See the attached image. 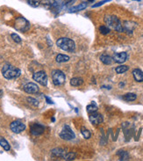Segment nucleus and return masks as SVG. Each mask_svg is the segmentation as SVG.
Segmentation results:
<instances>
[{
  "label": "nucleus",
  "instance_id": "1",
  "mask_svg": "<svg viewBox=\"0 0 143 161\" xmlns=\"http://www.w3.org/2000/svg\"><path fill=\"white\" fill-rule=\"evenodd\" d=\"M2 74L6 79H13L18 78L21 74V72L19 69L11 64H5L2 69Z\"/></svg>",
  "mask_w": 143,
  "mask_h": 161
},
{
  "label": "nucleus",
  "instance_id": "2",
  "mask_svg": "<svg viewBox=\"0 0 143 161\" xmlns=\"http://www.w3.org/2000/svg\"><path fill=\"white\" fill-rule=\"evenodd\" d=\"M56 45L64 51H69V52H73L76 49L75 42L71 39L66 37L58 39L56 42Z\"/></svg>",
  "mask_w": 143,
  "mask_h": 161
},
{
  "label": "nucleus",
  "instance_id": "3",
  "mask_svg": "<svg viewBox=\"0 0 143 161\" xmlns=\"http://www.w3.org/2000/svg\"><path fill=\"white\" fill-rule=\"evenodd\" d=\"M105 21H106V23L108 25V27L112 28L113 30L118 31V32H122L123 31V26L121 25L120 20L116 16H113V15L106 16Z\"/></svg>",
  "mask_w": 143,
  "mask_h": 161
},
{
  "label": "nucleus",
  "instance_id": "4",
  "mask_svg": "<svg viewBox=\"0 0 143 161\" xmlns=\"http://www.w3.org/2000/svg\"><path fill=\"white\" fill-rule=\"evenodd\" d=\"M15 28L19 32L25 33L30 28V24L25 18L18 17L15 20Z\"/></svg>",
  "mask_w": 143,
  "mask_h": 161
},
{
  "label": "nucleus",
  "instance_id": "5",
  "mask_svg": "<svg viewBox=\"0 0 143 161\" xmlns=\"http://www.w3.org/2000/svg\"><path fill=\"white\" fill-rule=\"evenodd\" d=\"M52 80L54 86H61L65 82V75L62 71L54 70L52 72Z\"/></svg>",
  "mask_w": 143,
  "mask_h": 161
},
{
  "label": "nucleus",
  "instance_id": "6",
  "mask_svg": "<svg viewBox=\"0 0 143 161\" xmlns=\"http://www.w3.org/2000/svg\"><path fill=\"white\" fill-rule=\"evenodd\" d=\"M34 80L38 82L40 85L46 86L47 85V76L46 74V72L43 71H40V72H35L33 76Z\"/></svg>",
  "mask_w": 143,
  "mask_h": 161
},
{
  "label": "nucleus",
  "instance_id": "7",
  "mask_svg": "<svg viewBox=\"0 0 143 161\" xmlns=\"http://www.w3.org/2000/svg\"><path fill=\"white\" fill-rule=\"evenodd\" d=\"M60 137L62 139H64V140H71V139L76 137V136H75V133L73 132V130L70 129V126L65 125L63 127V130L60 133Z\"/></svg>",
  "mask_w": 143,
  "mask_h": 161
},
{
  "label": "nucleus",
  "instance_id": "8",
  "mask_svg": "<svg viewBox=\"0 0 143 161\" xmlns=\"http://www.w3.org/2000/svg\"><path fill=\"white\" fill-rule=\"evenodd\" d=\"M10 129H11V131L13 133L18 134L26 129V125L23 122H21L20 121H14L10 124Z\"/></svg>",
  "mask_w": 143,
  "mask_h": 161
},
{
  "label": "nucleus",
  "instance_id": "9",
  "mask_svg": "<svg viewBox=\"0 0 143 161\" xmlns=\"http://www.w3.org/2000/svg\"><path fill=\"white\" fill-rule=\"evenodd\" d=\"M44 126L41 125L39 123H34L30 127V131L34 136H40L44 132Z\"/></svg>",
  "mask_w": 143,
  "mask_h": 161
},
{
  "label": "nucleus",
  "instance_id": "10",
  "mask_svg": "<svg viewBox=\"0 0 143 161\" xmlns=\"http://www.w3.org/2000/svg\"><path fill=\"white\" fill-rule=\"evenodd\" d=\"M89 122L94 125H99L103 122V116H102V115L98 114L96 112L91 113L89 115Z\"/></svg>",
  "mask_w": 143,
  "mask_h": 161
},
{
  "label": "nucleus",
  "instance_id": "11",
  "mask_svg": "<svg viewBox=\"0 0 143 161\" xmlns=\"http://www.w3.org/2000/svg\"><path fill=\"white\" fill-rule=\"evenodd\" d=\"M24 91L30 94L37 93L39 92V86L34 83H27L24 86Z\"/></svg>",
  "mask_w": 143,
  "mask_h": 161
},
{
  "label": "nucleus",
  "instance_id": "12",
  "mask_svg": "<svg viewBox=\"0 0 143 161\" xmlns=\"http://www.w3.org/2000/svg\"><path fill=\"white\" fill-rule=\"evenodd\" d=\"M112 58H113L114 62H116V63H123L127 59V55L125 52H119V53L114 54Z\"/></svg>",
  "mask_w": 143,
  "mask_h": 161
},
{
  "label": "nucleus",
  "instance_id": "13",
  "mask_svg": "<svg viewBox=\"0 0 143 161\" xmlns=\"http://www.w3.org/2000/svg\"><path fill=\"white\" fill-rule=\"evenodd\" d=\"M133 75H134V79L137 82L143 81V72L140 69H134L133 71Z\"/></svg>",
  "mask_w": 143,
  "mask_h": 161
},
{
  "label": "nucleus",
  "instance_id": "14",
  "mask_svg": "<svg viewBox=\"0 0 143 161\" xmlns=\"http://www.w3.org/2000/svg\"><path fill=\"white\" fill-rule=\"evenodd\" d=\"M68 152H66L65 150L63 149H60V148H56V149H54L52 151V154L54 155V157H59V158H64L66 153Z\"/></svg>",
  "mask_w": 143,
  "mask_h": 161
},
{
  "label": "nucleus",
  "instance_id": "15",
  "mask_svg": "<svg viewBox=\"0 0 143 161\" xmlns=\"http://www.w3.org/2000/svg\"><path fill=\"white\" fill-rule=\"evenodd\" d=\"M136 26V24L131 21H125L124 22V26H123V30L125 29L127 32H132L134 30V28Z\"/></svg>",
  "mask_w": 143,
  "mask_h": 161
},
{
  "label": "nucleus",
  "instance_id": "16",
  "mask_svg": "<svg viewBox=\"0 0 143 161\" xmlns=\"http://www.w3.org/2000/svg\"><path fill=\"white\" fill-rule=\"evenodd\" d=\"M100 60H101V62L103 63H105V64H106V65H109V64H112L113 58L111 57V56L108 55H102L100 56Z\"/></svg>",
  "mask_w": 143,
  "mask_h": 161
},
{
  "label": "nucleus",
  "instance_id": "17",
  "mask_svg": "<svg viewBox=\"0 0 143 161\" xmlns=\"http://www.w3.org/2000/svg\"><path fill=\"white\" fill-rule=\"evenodd\" d=\"M87 7V4L85 2L82 3V4H79L78 5L76 6H74L70 9V12H79V11H82V10L85 9Z\"/></svg>",
  "mask_w": 143,
  "mask_h": 161
},
{
  "label": "nucleus",
  "instance_id": "18",
  "mask_svg": "<svg viewBox=\"0 0 143 161\" xmlns=\"http://www.w3.org/2000/svg\"><path fill=\"white\" fill-rule=\"evenodd\" d=\"M55 60L57 63H66L70 60V56H68L66 55H63V54H59V55H57Z\"/></svg>",
  "mask_w": 143,
  "mask_h": 161
},
{
  "label": "nucleus",
  "instance_id": "19",
  "mask_svg": "<svg viewBox=\"0 0 143 161\" xmlns=\"http://www.w3.org/2000/svg\"><path fill=\"white\" fill-rule=\"evenodd\" d=\"M0 146L3 147V149L5 151H10V149H11L9 143L2 136H0Z\"/></svg>",
  "mask_w": 143,
  "mask_h": 161
},
{
  "label": "nucleus",
  "instance_id": "20",
  "mask_svg": "<svg viewBox=\"0 0 143 161\" xmlns=\"http://www.w3.org/2000/svg\"><path fill=\"white\" fill-rule=\"evenodd\" d=\"M83 83V80L81 78H73L70 80V85L73 86H79Z\"/></svg>",
  "mask_w": 143,
  "mask_h": 161
},
{
  "label": "nucleus",
  "instance_id": "21",
  "mask_svg": "<svg viewBox=\"0 0 143 161\" xmlns=\"http://www.w3.org/2000/svg\"><path fill=\"white\" fill-rule=\"evenodd\" d=\"M136 94L135 93H132V92H129V93H126L123 96V99L126 100V101H134L136 99Z\"/></svg>",
  "mask_w": 143,
  "mask_h": 161
},
{
  "label": "nucleus",
  "instance_id": "22",
  "mask_svg": "<svg viewBox=\"0 0 143 161\" xmlns=\"http://www.w3.org/2000/svg\"><path fill=\"white\" fill-rule=\"evenodd\" d=\"M118 155H119L120 160H128L129 159V155L125 151H119L118 152Z\"/></svg>",
  "mask_w": 143,
  "mask_h": 161
},
{
  "label": "nucleus",
  "instance_id": "23",
  "mask_svg": "<svg viewBox=\"0 0 143 161\" xmlns=\"http://www.w3.org/2000/svg\"><path fill=\"white\" fill-rule=\"evenodd\" d=\"M81 133H82V135L83 136V137H84L85 139H89V137H90V136H91L89 129H85L84 127H82V128H81Z\"/></svg>",
  "mask_w": 143,
  "mask_h": 161
},
{
  "label": "nucleus",
  "instance_id": "24",
  "mask_svg": "<svg viewBox=\"0 0 143 161\" xmlns=\"http://www.w3.org/2000/svg\"><path fill=\"white\" fill-rule=\"evenodd\" d=\"M128 66H126V65H120V66H119V67H117L116 69H115V71H116L117 73H119V74H122V73H124V72H127L128 71Z\"/></svg>",
  "mask_w": 143,
  "mask_h": 161
},
{
  "label": "nucleus",
  "instance_id": "25",
  "mask_svg": "<svg viewBox=\"0 0 143 161\" xmlns=\"http://www.w3.org/2000/svg\"><path fill=\"white\" fill-rule=\"evenodd\" d=\"M27 3L32 7H38L41 4V0H27Z\"/></svg>",
  "mask_w": 143,
  "mask_h": 161
},
{
  "label": "nucleus",
  "instance_id": "26",
  "mask_svg": "<svg viewBox=\"0 0 143 161\" xmlns=\"http://www.w3.org/2000/svg\"><path fill=\"white\" fill-rule=\"evenodd\" d=\"M76 153H74V152H67L63 159H66V160H73V159H76Z\"/></svg>",
  "mask_w": 143,
  "mask_h": 161
},
{
  "label": "nucleus",
  "instance_id": "27",
  "mask_svg": "<svg viewBox=\"0 0 143 161\" xmlns=\"http://www.w3.org/2000/svg\"><path fill=\"white\" fill-rule=\"evenodd\" d=\"M97 110H98V107H97V105H95L94 103L90 104V105H89V106L87 107V112L89 113V114L94 113V112H97Z\"/></svg>",
  "mask_w": 143,
  "mask_h": 161
},
{
  "label": "nucleus",
  "instance_id": "28",
  "mask_svg": "<svg viewBox=\"0 0 143 161\" xmlns=\"http://www.w3.org/2000/svg\"><path fill=\"white\" fill-rule=\"evenodd\" d=\"M99 31L102 35H107L110 33V28L106 26H101L99 27Z\"/></svg>",
  "mask_w": 143,
  "mask_h": 161
},
{
  "label": "nucleus",
  "instance_id": "29",
  "mask_svg": "<svg viewBox=\"0 0 143 161\" xmlns=\"http://www.w3.org/2000/svg\"><path fill=\"white\" fill-rule=\"evenodd\" d=\"M27 101H28L30 104H32L33 106H35V107H37V106L39 105V101H38L36 99L28 97V98H27Z\"/></svg>",
  "mask_w": 143,
  "mask_h": 161
},
{
  "label": "nucleus",
  "instance_id": "30",
  "mask_svg": "<svg viewBox=\"0 0 143 161\" xmlns=\"http://www.w3.org/2000/svg\"><path fill=\"white\" fill-rule=\"evenodd\" d=\"M11 39H12L15 42H17V43H20V42H21V38H20L17 34H11Z\"/></svg>",
  "mask_w": 143,
  "mask_h": 161
},
{
  "label": "nucleus",
  "instance_id": "31",
  "mask_svg": "<svg viewBox=\"0 0 143 161\" xmlns=\"http://www.w3.org/2000/svg\"><path fill=\"white\" fill-rule=\"evenodd\" d=\"M110 1H111V0H103V1H100V2H99L98 4L93 5L92 7H93V8H95V7H99V6H101L102 5H104L105 3H107V2H110Z\"/></svg>",
  "mask_w": 143,
  "mask_h": 161
},
{
  "label": "nucleus",
  "instance_id": "32",
  "mask_svg": "<svg viewBox=\"0 0 143 161\" xmlns=\"http://www.w3.org/2000/svg\"><path fill=\"white\" fill-rule=\"evenodd\" d=\"M45 99H46V100L47 101V103H49V104H53V103H54V102H53L50 99L48 98L47 96H45Z\"/></svg>",
  "mask_w": 143,
  "mask_h": 161
},
{
  "label": "nucleus",
  "instance_id": "33",
  "mask_svg": "<svg viewBox=\"0 0 143 161\" xmlns=\"http://www.w3.org/2000/svg\"><path fill=\"white\" fill-rule=\"evenodd\" d=\"M2 96H3V91H2V90H0V98H1Z\"/></svg>",
  "mask_w": 143,
  "mask_h": 161
},
{
  "label": "nucleus",
  "instance_id": "34",
  "mask_svg": "<svg viewBox=\"0 0 143 161\" xmlns=\"http://www.w3.org/2000/svg\"><path fill=\"white\" fill-rule=\"evenodd\" d=\"M88 1H89V2H93L94 0H88Z\"/></svg>",
  "mask_w": 143,
  "mask_h": 161
}]
</instances>
